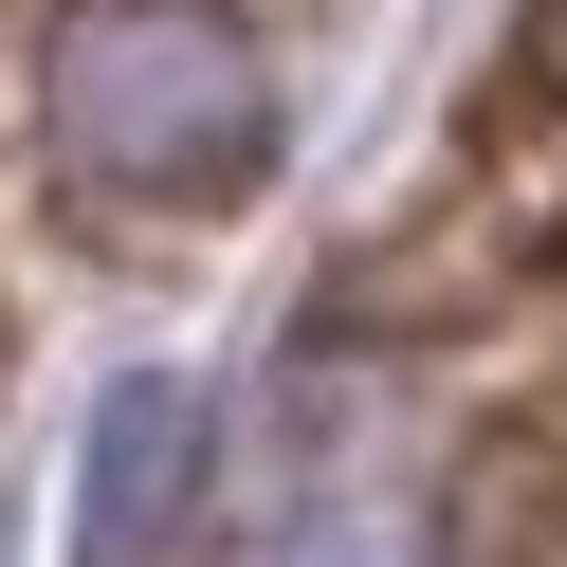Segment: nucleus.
<instances>
[{"instance_id":"3","label":"nucleus","mask_w":567,"mask_h":567,"mask_svg":"<svg viewBox=\"0 0 567 567\" xmlns=\"http://www.w3.org/2000/svg\"><path fill=\"white\" fill-rule=\"evenodd\" d=\"M202 476H220L202 384L128 367L111 403H92V440H74V567H165V549H184V513H202Z\"/></svg>"},{"instance_id":"5","label":"nucleus","mask_w":567,"mask_h":567,"mask_svg":"<svg viewBox=\"0 0 567 567\" xmlns=\"http://www.w3.org/2000/svg\"><path fill=\"white\" fill-rule=\"evenodd\" d=\"M275 567H421V549H384V530H348V513H311V530H293V549H275Z\"/></svg>"},{"instance_id":"1","label":"nucleus","mask_w":567,"mask_h":567,"mask_svg":"<svg viewBox=\"0 0 567 567\" xmlns=\"http://www.w3.org/2000/svg\"><path fill=\"white\" fill-rule=\"evenodd\" d=\"M38 128L111 202H238L275 165V55L220 0H74L38 55Z\"/></svg>"},{"instance_id":"2","label":"nucleus","mask_w":567,"mask_h":567,"mask_svg":"<svg viewBox=\"0 0 567 567\" xmlns=\"http://www.w3.org/2000/svg\"><path fill=\"white\" fill-rule=\"evenodd\" d=\"M457 238H476V275L567 257V0H530L494 74L457 92Z\"/></svg>"},{"instance_id":"4","label":"nucleus","mask_w":567,"mask_h":567,"mask_svg":"<svg viewBox=\"0 0 567 567\" xmlns=\"http://www.w3.org/2000/svg\"><path fill=\"white\" fill-rule=\"evenodd\" d=\"M421 567H567V384H513L457 421L421 494Z\"/></svg>"}]
</instances>
